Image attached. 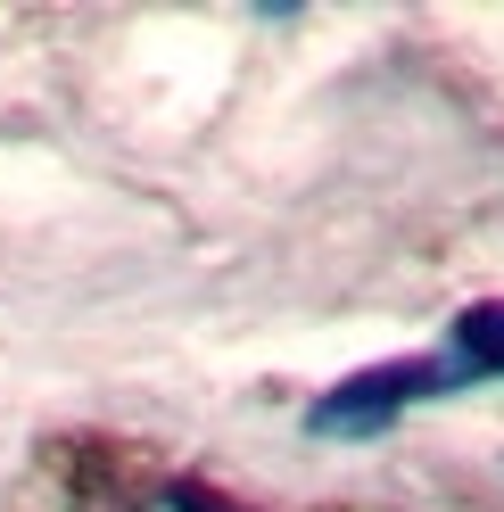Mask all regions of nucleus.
<instances>
[{"label": "nucleus", "mask_w": 504, "mask_h": 512, "mask_svg": "<svg viewBox=\"0 0 504 512\" xmlns=\"http://www.w3.org/2000/svg\"><path fill=\"white\" fill-rule=\"evenodd\" d=\"M447 364H455L463 380H504V298H480V306L455 314Z\"/></svg>", "instance_id": "nucleus-2"}, {"label": "nucleus", "mask_w": 504, "mask_h": 512, "mask_svg": "<svg viewBox=\"0 0 504 512\" xmlns=\"http://www.w3.org/2000/svg\"><path fill=\"white\" fill-rule=\"evenodd\" d=\"M166 512H240V504H224L215 488H199V479H174V488H166Z\"/></svg>", "instance_id": "nucleus-3"}, {"label": "nucleus", "mask_w": 504, "mask_h": 512, "mask_svg": "<svg viewBox=\"0 0 504 512\" xmlns=\"http://www.w3.org/2000/svg\"><path fill=\"white\" fill-rule=\"evenodd\" d=\"M455 389H471V380L447 364V347H438V356H405V364H372V372H356V380H339L331 397H314L306 430H314V438H381V430L405 422L422 397H455Z\"/></svg>", "instance_id": "nucleus-1"}]
</instances>
